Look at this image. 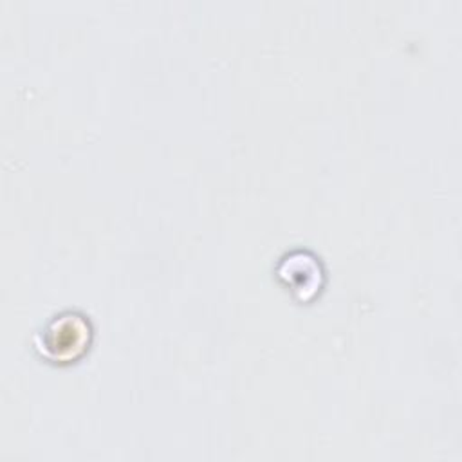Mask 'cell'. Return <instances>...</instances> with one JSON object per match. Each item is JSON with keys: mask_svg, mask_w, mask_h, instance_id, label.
<instances>
[{"mask_svg": "<svg viewBox=\"0 0 462 462\" xmlns=\"http://www.w3.org/2000/svg\"><path fill=\"white\" fill-rule=\"evenodd\" d=\"M90 337L92 327L87 316L65 310L52 316L34 334V348L51 363H70L88 348Z\"/></svg>", "mask_w": 462, "mask_h": 462, "instance_id": "cell-1", "label": "cell"}]
</instances>
